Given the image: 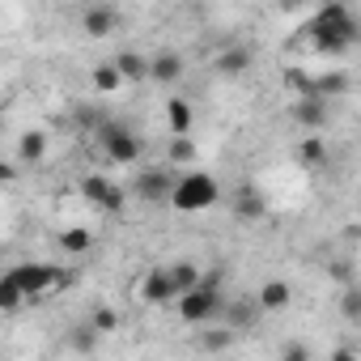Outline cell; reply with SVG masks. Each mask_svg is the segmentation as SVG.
Listing matches in <instances>:
<instances>
[{
  "instance_id": "18",
  "label": "cell",
  "mask_w": 361,
  "mask_h": 361,
  "mask_svg": "<svg viewBox=\"0 0 361 361\" xmlns=\"http://www.w3.org/2000/svg\"><path fill=\"white\" fill-rule=\"evenodd\" d=\"M166 272H170V285H174V298L178 293H188L196 281H200V268L192 264V259H174V264H166Z\"/></svg>"
},
{
  "instance_id": "2",
  "label": "cell",
  "mask_w": 361,
  "mask_h": 361,
  "mask_svg": "<svg viewBox=\"0 0 361 361\" xmlns=\"http://www.w3.org/2000/svg\"><path fill=\"white\" fill-rule=\"evenodd\" d=\"M178 213H204L221 200V183L209 174V170H188L183 178H174V188L166 196Z\"/></svg>"
},
{
  "instance_id": "13",
  "label": "cell",
  "mask_w": 361,
  "mask_h": 361,
  "mask_svg": "<svg viewBox=\"0 0 361 361\" xmlns=\"http://www.w3.org/2000/svg\"><path fill=\"white\" fill-rule=\"evenodd\" d=\"M255 302H259V310H289L293 306V285L289 281H264L259 285V293H255Z\"/></svg>"
},
{
  "instance_id": "23",
  "label": "cell",
  "mask_w": 361,
  "mask_h": 361,
  "mask_svg": "<svg viewBox=\"0 0 361 361\" xmlns=\"http://www.w3.org/2000/svg\"><path fill=\"white\" fill-rule=\"evenodd\" d=\"M166 157H170L174 166H192V157H196V140H192V132H188V136H174L170 149H166Z\"/></svg>"
},
{
  "instance_id": "10",
  "label": "cell",
  "mask_w": 361,
  "mask_h": 361,
  "mask_svg": "<svg viewBox=\"0 0 361 361\" xmlns=\"http://www.w3.org/2000/svg\"><path fill=\"white\" fill-rule=\"evenodd\" d=\"M178 77H183V56L178 51H153L149 56V73H145V81H157V85H174Z\"/></svg>"
},
{
  "instance_id": "15",
  "label": "cell",
  "mask_w": 361,
  "mask_h": 361,
  "mask_svg": "<svg viewBox=\"0 0 361 361\" xmlns=\"http://www.w3.org/2000/svg\"><path fill=\"white\" fill-rule=\"evenodd\" d=\"M166 123H170V132H174V136H188V132H192V123H196V111H192V102L174 94V98L166 102Z\"/></svg>"
},
{
  "instance_id": "25",
  "label": "cell",
  "mask_w": 361,
  "mask_h": 361,
  "mask_svg": "<svg viewBox=\"0 0 361 361\" xmlns=\"http://www.w3.org/2000/svg\"><path fill=\"white\" fill-rule=\"evenodd\" d=\"M22 302H26V298L18 293V285H13L9 276H0V310H5V314H9V310H22Z\"/></svg>"
},
{
  "instance_id": "33",
  "label": "cell",
  "mask_w": 361,
  "mask_h": 361,
  "mask_svg": "<svg viewBox=\"0 0 361 361\" xmlns=\"http://www.w3.org/2000/svg\"><path fill=\"white\" fill-rule=\"evenodd\" d=\"M310 5H331V0H310Z\"/></svg>"
},
{
  "instance_id": "17",
  "label": "cell",
  "mask_w": 361,
  "mask_h": 361,
  "mask_svg": "<svg viewBox=\"0 0 361 361\" xmlns=\"http://www.w3.org/2000/svg\"><path fill=\"white\" fill-rule=\"evenodd\" d=\"M56 243H60L64 255H90V247H94V230H90V226H64Z\"/></svg>"
},
{
  "instance_id": "32",
  "label": "cell",
  "mask_w": 361,
  "mask_h": 361,
  "mask_svg": "<svg viewBox=\"0 0 361 361\" xmlns=\"http://www.w3.org/2000/svg\"><path fill=\"white\" fill-rule=\"evenodd\" d=\"M302 5H306V0H281V9H285V13H293V9H302Z\"/></svg>"
},
{
  "instance_id": "4",
  "label": "cell",
  "mask_w": 361,
  "mask_h": 361,
  "mask_svg": "<svg viewBox=\"0 0 361 361\" xmlns=\"http://www.w3.org/2000/svg\"><path fill=\"white\" fill-rule=\"evenodd\" d=\"M5 276L18 285L22 298H43V293H51V289L68 285V272L56 268V264H18V268H9Z\"/></svg>"
},
{
  "instance_id": "29",
  "label": "cell",
  "mask_w": 361,
  "mask_h": 361,
  "mask_svg": "<svg viewBox=\"0 0 361 361\" xmlns=\"http://www.w3.org/2000/svg\"><path fill=\"white\" fill-rule=\"evenodd\" d=\"M285 357H293V361H306V357H310V348H306V344H285Z\"/></svg>"
},
{
  "instance_id": "1",
  "label": "cell",
  "mask_w": 361,
  "mask_h": 361,
  "mask_svg": "<svg viewBox=\"0 0 361 361\" xmlns=\"http://www.w3.org/2000/svg\"><path fill=\"white\" fill-rule=\"evenodd\" d=\"M306 39L319 56H344L361 39V30L344 0H331V5H319V13L306 22Z\"/></svg>"
},
{
  "instance_id": "7",
  "label": "cell",
  "mask_w": 361,
  "mask_h": 361,
  "mask_svg": "<svg viewBox=\"0 0 361 361\" xmlns=\"http://www.w3.org/2000/svg\"><path fill=\"white\" fill-rule=\"evenodd\" d=\"M170 188H174L170 170H157V166H149V170H140V174H136L132 196H136V200H145V204H157V200H166V196H170Z\"/></svg>"
},
{
  "instance_id": "14",
  "label": "cell",
  "mask_w": 361,
  "mask_h": 361,
  "mask_svg": "<svg viewBox=\"0 0 361 361\" xmlns=\"http://www.w3.org/2000/svg\"><path fill=\"white\" fill-rule=\"evenodd\" d=\"M43 157H47V132H39V128L22 132L18 136V161L22 166H43Z\"/></svg>"
},
{
  "instance_id": "28",
  "label": "cell",
  "mask_w": 361,
  "mask_h": 361,
  "mask_svg": "<svg viewBox=\"0 0 361 361\" xmlns=\"http://www.w3.org/2000/svg\"><path fill=\"white\" fill-rule=\"evenodd\" d=\"M94 344H98V331L85 323V331H77V336H73V348H94Z\"/></svg>"
},
{
  "instance_id": "16",
  "label": "cell",
  "mask_w": 361,
  "mask_h": 361,
  "mask_svg": "<svg viewBox=\"0 0 361 361\" xmlns=\"http://www.w3.org/2000/svg\"><path fill=\"white\" fill-rule=\"evenodd\" d=\"M111 64L119 68V77H123V85H132V81H145V73H149V56H140L136 47H128V51H119V56H115Z\"/></svg>"
},
{
  "instance_id": "9",
  "label": "cell",
  "mask_w": 361,
  "mask_h": 361,
  "mask_svg": "<svg viewBox=\"0 0 361 361\" xmlns=\"http://www.w3.org/2000/svg\"><path fill=\"white\" fill-rule=\"evenodd\" d=\"M140 302L145 306H170L174 302V285H170V272L166 268H149L140 276Z\"/></svg>"
},
{
  "instance_id": "11",
  "label": "cell",
  "mask_w": 361,
  "mask_h": 361,
  "mask_svg": "<svg viewBox=\"0 0 361 361\" xmlns=\"http://www.w3.org/2000/svg\"><path fill=\"white\" fill-rule=\"evenodd\" d=\"M230 204H234V217L238 221H259L264 213H268V204H264V196L251 188V183H243V188H234L230 192Z\"/></svg>"
},
{
  "instance_id": "21",
  "label": "cell",
  "mask_w": 361,
  "mask_h": 361,
  "mask_svg": "<svg viewBox=\"0 0 361 361\" xmlns=\"http://www.w3.org/2000/svg\"><path fill=\"white\" fill-rule=\"evenodd\" d=\"M298 161H302V166H310V170H314V166H327V140L310 132V136L298 145Z\"/></svg>"
},
{
  "instance_id": "24",
  "label": "cell",
  "mask_w": 361,
  "mask_h": 361,
  "mask_svg": "<svg viewBox=\"0 0 361 361\" xmlns=\"http://www.w3.org/2000/svg\"><path fill=\"white\" fill-rule=\"evenodd\" d=\"M85 323H90V327H94V331H98V336H111V331H115V327H119V314H115V310H111V306H94V310H90V319H85Z\"/></svg>"
},
{
  "instance_id": "31",
  "label": "cell",
  "mask_w": 361,
  "mask_h": 361,
  "mask_svg": "<svg viewBox=\"0 0 361 361\" xmlns=\"http://www.w3.org/2000/svg\"><path fill=\"white\" fill-rule=\"evenodd\" d=\"M18 178V166H9V161H0V183H13Z\"/></svg>"
},
{
  "instance_id": "5",
  "label": "cell",
  "mask_w": 361,
  "mask_h": 361,
  "mask_svg": "<svg viewBox=\"0 0 361 361\" xmlns=\"http://www.w3.org/2000/svg\"><path fill=\"white\" fill-rule=\"evenodd\" d=\"M98 145H102V153L111 157V161H119V166H132L136 157H140V136L128 128V123H119V119H102L98 123Z\"/></svg>"
},
{
  "instance_id": "20",
  "label": "cell",
  "mask_w": 361,
  "mask_h": 361,
  "mask_svg": "<svg viewBox=\"0 0 361 361\" xmlns=\"http://www.w3.org/2000/svg\"><path fill=\"white\" fill-rule=\"evenodd\" d=\"M247 68H251V51L247 47H226L217 56V73H226V77H243Z\"/></svg>"
},
{
  "instance_id": "26",
  "label": "cell",
  "mask_w": 361,
  "mask_h": 361,
  "mask_svg": "<svg viewBox=\"0 0 361 361\" xmlns=\"http://www.w3.org/2000/svg\"><path fill=\"white\" fill-rule=\"evenodd\" d=\"M340 310H344V319H348V323H361V289H357V285H348V289H344Z\"/></svg>"
},
{
  "instance_id": "22",
  "label": "cell",
  "mask_w": 361,
  "mask_h": 361,
  "mask_svg": "<svg viewBox=\"0 0 361 361\" xmlns=\"http://www.w3.org/2000/svg\"><path fill=\"white\" fill-rule=\"evenodd\" d=\"M90 85H94L98 94H115V90H123V77H119L115 64H98V68L90 73Z\"/></svg>"
},
{
  "instance_id": "8",
  "label": "cell",
  "mask_w": 361,
  "mask_h": 361,
  "mask_svg": "<svg viewBox=\"0 0 361 361\" xmlns=\"http://www.w3.org/2000/svg\"><path fill=\"white\" fill-rule=\"evenodd\" d=\"M289 119H293L298 128H306V132L327 128V98H319V94H298V102L289 106Z\"/></svg>"
},
{
  "instance_id": "19",
  "label": "cell",
  "mask_w": 361,
  "mask_h": 361,
  "mask_svg": "<svg viewBox=\"0 0 361 361\" xmlns=\"http://www.w3.org/2000/svg\"><path fill=\"white\" fill-rule=\"evenodd\" d=\"M353 85V77L344 73V68H336V73H323V77H310V90L319 94V98H336V94H344Z\"/></svg>"
},
{
  "instance_id": "27",
  "label": "cell",
  "mask_w": 361,
  "mask_h": 361,
  "mask_svg": "<svg viewBox=\"0 0 361 361\" xmlns=\"http://www.w3.org/2000/svg\"><path fill=\"white\" fill-rule=\"evenodd\" d=\"M230 344H234V331H230V327H217V331L204 336V348H213V353H217V348H230Z\"/></svg>"
},
{
  "instance_id": "6",
  "label": "cell",
  "mask_w": 361,
  "mask_h": 361,
  "mask_svg": "<svg viewBox=\"0 0 361 361\" xmlns=\"http://www.w3.org/2000/svg\"><path fill=\"white\" fill-rule=\"evenodd\" d=\"M81 196L98 209V213H123V204H128V192L119 188V183H111V178H102V174H85L81 178Z\"/></svg>"
},
{
  "instance_id": "12",
  "label": "cell",
  "mask_w": 361,
  "mask_h": 361,
  "mask_svg": "<svg viewBox=\"0 0 361 361\" xmlns=\"http://www.w3.org/2000/svg\"><path fill=\"white\" fill-rule=\"evenodd\" d=\"M115 22H119V13H115L111 5H90V9L81 13V30H85L90 39H106V35L115 30Z\"/></svg>"
},
{
  "instance_id": "3",
  "label": "cell",
  "mask_w": 361,
  "mask_h": 361,
  "mask_svg": "<svg viewBox=\"0 0 361 361\" xmlns=\"http://www.w3.org/2000/svg\"><path fill=\"white\" fill-rule=\"evenodd\" d=\"M178 314H183V323H209L221 314V272H200V281L188 289V293H178L174 298Z\"/></svg>"
},
{
  "instance_id": "30",
  "label": "cell",
  "mask_w": 361,
  "mask_h": 361,
  "mask_svg": "<svg viewBox=\"0 0 361 361\" xmlns=\"http://www.w3.org/2000/svg\"><path fill=\"white\" fill-rule=\"evenodd\" d=\"M331 276H336V281H344V285H348V281H353V264H336V268H331Z\"/></svg>"
}]
</instances>
